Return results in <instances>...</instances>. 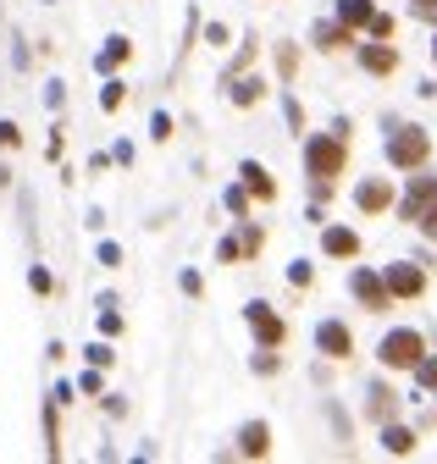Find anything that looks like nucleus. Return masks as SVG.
I'll use <instances>...</instances> for the list:
<instances>
[{"mask_svg":"<svg viewBox=\"0 0 437 464\" xmlns=\"http://www.w3.org/2000/svg\"><path fill=\"white\" fill-rule=\"evenodd\" d=\"M371 0H338V22H349V28H371Z\"/></svg>","mask_w":437,"mask_h":464,"instance_id":"15","label":"nucleus"},{"mask_svg":"<svg viewBox=\"0 0 437 464\" xmlns=\"http://www.w3.org/2000/svg\"><path fill=\"white\" fill-rule=\"evenodd\" d=\"M416 227H421V232H426V238H437V205H432V211H426V216H421V221H416Z\"/></svg>","mask_w":437,"mask_h":464,"instance_id":"29","label":"nucleus"},{"mask_svg":"<svg viewBox=\"0 0 437 464\" xmlns=\"http://www.w3.org/2000/svg\"><path fill=\"white\" fill-rule=\"evenodd\" d=\"M227 211H233V216L249 211V188H227Z\"/></svg>","mask_w":437,"mask_h":464,"instance_id":"23","label":"nucleus"},{"mask_svg":"<svg viewBox=\"0 0 437 464\" xmlns=\"http://www.w3.org/2000/svg\"><path fill=\"white\" fill-rule=\"evenodd\" d=\"M426 155H432V139H426L421 127H398L393 139H388V160H393V166H404V172H416Z\"/></svg>","mask_w":437,"mask_h":464,"instance_id":"3","label":"nucleus"},{"mask_svg":"<svg viewBox=\"0 0 437 464\" xmlns=\"http://www.w3.org/2000/svg\"><path fill=\"white\" fill-rule=\"evenodd\" d=\"M316 45L321 50H343L349 45V22H316Z\"/></svg>","mask_w":437,"mask_h":464,"instance_id":"18","label":"nucleus"},{"mask_svg":"<svg viewBox=\"0 0 437 464\" xmlns=\"http://www.w3.org/2000/svg\"><path fill=\"white\" fill-rule=\"evenodd\" d=\"M416 382H421V387H437V354L416 365Z\"/></svg>","mask_w":437,"mask_h":464,"instance_id":"22","label":"nucleus"},{"mask_svg":"<svg viewBox=\"0 0 437 464\" xmlns=\"http://www.w3.org/2000/svg\"><path fill=\"white\" fill-rule=\"evenodd\" d=\"M100 106H106V111L122 106V83H106V89H100Z\"/></svg>","mask_w":437,"mask_h":464,"instance_id":"24","label":"nucleus"},{"mask_svg":"<svg viewBox=\"0 0 437 464\" xmlns=\"http://www.w3.org/2000/svg\"><path fill=\"white\" fill-rule=\"evenodd\" d=\"M432 205H437V177H416V183H410V193H404V216L421 221Z\"/></svg>","mask_w":437,"mask_h":464,"instance_id":"8","label":"nucleus"},{"mask_svg":"<svg viewBox=\"0 0 437 464\" xmlns=\"http://www.w3.org/2000/svg\"><path fill=\"white\" fill-rule=\"evenodd\" d=\"M432 56H437V45H432Z\"/></svg>","mask_w":437,"mask_h":464,"instance_id":"31","label":"nucleus"},{"mask_svg":"<svg viewBox=\"0 0 437 464\" xmlns=\"http://www.w3.org/2000/svg\"><path fill=\"white\" fill-rule=\"evenodd\" d=\"M28 282H34V293H50L56 282H50V271H45V265H34V271H28Z\"/></svg>","mask_w":437,"mask_h":464,"instance_id":"26","label":"nucleus"},{"mask_svg":"<svg viewBox=\"0 0 437 464\" xmlns=\"http://www.w3.org/2000/svg\"><path fill=\"white\" fill-rule=\"evenodd\" d=\"M22 139V133H17V122H0V150H12Z\"/></svg>","mask_w":437,"mask_h":464,"instance_id":"27","label":"nucleus"},{"mask_svg":"<svg viewBox=\"0 0 437 464\" xmlns=\"http://www.w3.org/2000/svg\"><path fill=\"white\" fill-rule=\"evenodd\" d=\"M316 348H321L327 359H349V348H355L349 326H343V321H321V326H316Z\"/></svg>","mask_w":437,"mask_h":464,"instance_id":"5","label":"nucleus"},{"mask_svg":"<svg viewBox=\"0 0 437 464\" xmlns=\"http://www.w3.org/2000/svg\"><path fill=\"white\" fill-rule=\"evenodd\" d=\"M349 288H355V298H360L365 310H388V298H393L388 293V277H377V271H355Z\"/></svg>","mask_w":437,"mask_h":464,"instance_id":"4","label":"nucleus"},{"mask_svg":"<svg viewBox=\"0 0 437 464\" xmlns=\"http://www.w3.org/2000/svg\"><path fill=\"white\" fill-rule=\"evenodd\" d=\"M100 331H106V338H116V331H122V315L111 310V298H100Z\"/></svg>","mask_w":437,"mask_h":464,"instance_id":"20","label":"nucleus"},{"mask_svg":"<svg viewBox=\"0 0 437 464\" xmlns=\"http://www.w3.org/2000/svg\"><path fill=\"white\" fill-rule=\"evenodd\" d=\"M249 326H255V338H261V348H277L288 338V326L271 315V305H249Z\"/></svg>","mask_w":437,"mask_h":464,"instance_id":"6","label":"nucleus"},{"mask_svg":"<svg viewBox=\"0 0 437 464\" xmlns=\"http://www.w3.org/2000/svg\"><path fill=\"white\" fill-rule=\"evenodd\" d=\"M371 33H377V39H388V33H393V17L377 12V17H371Z\"/></svg>","mask_w":437,"mask_h":464,"instance_id":"28","label":"nucleus"},{"mask_svg":"<svg viewBox=\"0 0 437 464\" xmlns=\"http://www.w3.org/2000/svg\"><path fill=\"white\" fill-rule=\"evenodd\" d=\"M343 133H321V139H310L304 144V166H310V177L316 183H332L338 172H343Z\"/></svg>","mask_w":437,"mask_h":464,"instance_id":"1","label":"nucleus"},{"mask_svg":"<svg viewBox=\"0 0 437 464\" xmlns=\"http://www.w3.org/2000/svg\"><path fill=\"white\" fill-rule=\"evenodd\" d=\"M233 99H238V106H255V99H261V78H233Z\"/></svg>","mask_w":437,"mask_h":464,"instance_id":"19","label":"nucleus"},{"mask_svg":"<svg viewBox=\"0 0 437 464\" xmlns=\"http://www.w3.org/2000/svg\"><path fill=\"white\" fill-rule=\"evenodd\" d=\"M266 448H271V431H266V420H249V425L238 431V453H249V459H266Z\"/></svg>","mask_w":437,"mask_h":464,"instance_id":"10","label":"nucleus"},{"mask_svg":"<svg viewBox=\"0 0 437 464\" xmlns=\"http://www.w3.org/2000/svg\"><path fill=\"white\" fill-rule=\"evenodd\" d=\"M355 205H360L365 216H377V211H388V205H393V188H388L382 177H371V183H360V188H355Z\"/></svg>","mask_w":437,"mask_h":464,"instance_id":"9","label":"nucleus"},{"mask_svg":"<svg viewBox=\"0 0 437 464\" xmlns=\"http://www.w3.org/2000/svg\"><path fill=\"white\" fill-rule=\"evenodd\" d=\"M288 282H294V288H310V265H304V260L288 265Z\"/></svg>","mask_w":437,"mask_h":464,"instance_id":"25","label":"nucleus"},{"mask_svg":"<svg viewBox=\"0 0 437 464\" xmlns=\"http://www.w3.org/2000/svg\"><path fill=\"white\" fill-rule=\"evenodd\" d=\"M365 409H371V420H382V425H388V420H393V409H398V398H393V392L377 382V387L365 392Z\"/></svg>","mask_w":437,"mask_h":464,"instance_id":"13","label":"nucleus"},{"mask_svg":"<svg viewBox=\"0 0 437 464\" xmlns=\"http://www.w3.org/2000/svg\"><path fill=\"white\" fill-rule=\"evenodd\" d=\"M128 50H133V45H128V39H122V33H116V39H106V50L95 56V66H100V73H116V66L128 61Z\"/></svg>","mask_w":437,"mask_h":464,"instance_id":"17","label":"nucleus"},{"mask_svg":"<svg viewBox=\"0 0 437 464\" xmlns=\"http://www.w3.org/2000/svg\"><path fill=\"white\" fill-rule=\"evenodd\" d=\"M382 365H393V371H416V365L426 359V343H421V331H410V326H398V331H388L382 338Z\"/></svg>","mask_w":437,"mask_h":464,"instance_id":"2","label":"nucleus"},{"mask_svg":"<svg viewBox=\"0 0 437 464\" xmlns=\"http://www.w3.org/2000/svg\"><path fill=\"white\" fill-rule=\"evenodd\" d=\"M277 66H283V78H294V73H299V50L283 45V50H277Z\"/></svg>","mask_w":437,"mask_h":464,"instance_id":"21","label":"nucleus"},{"mask_svg":"<svg viewBox=\"0 0 437 464\" xmlns=\"http://www.w3.org/2000/svg\"><path fill=\"white\" fill-rule=\"evenodd\" d=\"M238 177H244V188L255 193V199H271V193H277L271 172H266V166H255V160H244V172H238Z\"/></svg>","mask_w":437,"mask_h":464,"instance_id":"12","label":"nucleus"},{"mask_svg":"<svg viewBox=\"0 0 437 464\" xmlns=\"http://www.w3.org/2000/svg\"><path fill=\"white\" fill-rule=\"evenodd\" d=\"M416 12L421 17H437V0H416Z\"/></svg>","mask_w":437,"mask_h":464,"instance_id":"30","label":"nucleus"},{"mask_svg":"<svg viewBox=\"0 0 437 464\" xmlns=\"http://www.w3.org/2000/svg\"><path fill=\"white\" fill-rule=\"evenodd\" d=\"M388 293L393 298H421L426 293V271H416V265H388Z\"/></svg>","mask_w":437,"mask_h":464,"instance_id":"7","label":"nucleus"},{"mask_svg":"<svg viewBox=\"0 0 437 464\" xmlns=\"http://www.w3.org/2000/svg\"><path fill=\"white\" fill-rule=\"evenodd\" d=\"M360 66H365V73H377V78H388L393 66H398V56H393L388 45H365V50H360Z\"/></svg>","mask_w":437,"mask_h":464,"instance_id":"11","label":"nucleus"},{"mask_svg":"<svg viewBox=\"0 0 437 464\" xmlns=\"http://www.w3.org/2000/svg\"><path fill=\"white\" fill-rule=\"evenodd\" d=\"M327 254H338V260H349V254H360V238H355V232L349 227H327Z\"/></svg>","mask_w":437,"mask_h":464,"instance_id":"14","label":"nucleus"},{"mask_svg":"<svg viewBox=\"0 0 437 464\" xmlns=\"http://www.w3.org/2000/svg\"><path fill=\"white\" fill-rule=\"evenodd\" d=\"M382 448H388V453H398V459H404V453H416V431H404V425H393V420H388V425H382Z\"/></svg>","mask_w":437,"mask_h":464,"instance_id":"16","label":"nucleus"}]
</instances>
